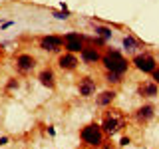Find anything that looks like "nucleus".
I'll use <instances>...</instances> for the list:
<instances>
[{"label": "nucleus", "mask_w": 159, "mask_h": 149, "mask_svg": "<svg viewBox=\"0 0 159 149\" xmlns=\"http://www.w3.org/2000/svg\"><path fill=\"white\" fill-rule=\"evenodd\" d=\"M102 62L103 66H106L107 72H116V74H123L127 70V60L121 56L119 52H116V50H109V52H106L102 56Z\"/></svg>", "instance_id": "nucleus-1"}, {"label": "nucleus", "mask_w": 159, "mask_h": 149, "mask_svg": "<svg viewBox=\"0 0 159 149\" xmlns=\"http://www.w3.org/2000/svg\"><path fill=\"white\" fill-rule=\"evenodd\" d=\"M34 66H36V60L28 54H22V56L16 58V68L20 72H30V70H34Z\"/></svg>", "instance_id": "nucleus-8"}, {"label": "nucleus", "mask_w": 159, "mask_h": 149, "mask_svg": "<svg viewBox=\"0 0 159 149\" xmlns=\"http://www.w3.org/2000/svg\"><path fill=\"white\" fill-rule=\"evenodd\" d=\"M133 66L143 74H151L153 70L157 68V64H155V58L153 56H149V54H139V56L133 58Z\"/></svg>", "instance_id": "nucleus-4"}, {"label": "nucleus", "mask_w": 159, "mask_h": 149, "mask_svg": "<svg viewBox=\"0 0 159 149\" xmlns=\"http://www.w3.org/2000/svg\"><path fill=\"white\" fill-rule=\"evenodd\" d=\"M54 16L60 18V20H66L68 18V10H64V12H54Z\"/></svg>", "instance_id": "nucleus-18"}, {"label": "nucleus", "mask_w": 159, "mask_h": 149, "mask_svg": "<svg viewBox=\"0 0 159 149\" xmlns=\"http://www.w3.org/2000/svg\"><path fill=\"white\" fill-rule=\"evenodd\" d=\"M58 64H60V68L62 70H76L78 68V58L74 56V54H62L58 60Z\"/></svg>", "instance_id": "nucleus-9"}, {"label": "nucleus", "mask_w": 159, "mask_h": 149, "mask_svg": "<svg viewBox=\"0 0 159 149\" xmlns=\"http://www.w3.org/2000/svg\"><path fill=\"white\" fill-rule=\"evenodd\" d=\"M106 79H107L109 84H119V82H121V74H116V72H107Z\"/></svg>", "instance_id": "nucleus-16"}, {"label": "nucleus", "mask_w": 159, "mask_h": 149, "mask_svg": "<svg viewBox=\"0 0 159 149\" xmlns=\"http://www.w3.org/2000/svg\"><path fill=\"white\" fill-rule=\"evenodd\" d=\"M82 141L88 147H99L103 145V129L98 123H89L82 129Z\"/></svg>", "instance_id": "nucleus-2"}, {"label": "nucleus", "mask_w": 159, "mask_h": 149, "mask_svg": "<svg viewBox=\"0 0 159 149\" xmlns=\"http://www.w3.org/2000/svg\"><path fill=\"white\" fill-rule=\"evenodd\" d=\"M153 115H155V109H153V106H143V107H139L137 113H135V117L139 119V121H149Z\"/></svg>", "instance_id": "nucleus-12"}, {"label": "nucleus", "mask_w": 159, "mask_h": 149, "mask_svg": "<svg viewBox=\"0 0 159 149\" xmlns=\"http://www.w3.org/2000/svg\"><path fill=\"white\" fill-rule=\"evenodd\" d=\"M12 88H18V82H16V79H12V82L8 84V89H12Z\"/></svg>", "instance_id": "nucleus-20"}, {"label": "nucleus", "mask_w": 159, "mask_h": 149, "mask_svg": "<svg viewBox=\"0 0 159 149\" xmlns=\"http://www.w3.org/2000/svg\"><path fill=\"white\" fill-rule=\"evenodd\" d=\"M64 46L70 54H76V52H82L84 50V38L76 32H70L64 36Z\"/></svg>", "instance_id": "nucleus-5"}, {"label": "nucleus", "mask_w": 159, "mask_h": 149, "mask_svg": "<svg viewBox=\"0 0 159 149\" xmlns=\"http://www.w3.org/2000/svg\"><path fill=\"white\" fill-rule=\"evenodd\" d=\"M106 149H113V147H111V145H106Z\"/></svg>", "instance_id": "nucleus-23"}, {"label": "nucleus", "mask_w": 159, "mask_h": 149, "mask_svg": "<svg viewBox=\"0 0 159 149\" xmlns=\"http://www.w3.org/2000/svg\"><path fill=\"white\" fill-rule=\"evenodd\" d=\"M129 141H131V139H129V137H123V139H121V143H119V145H127Z\"/></svg>", "instance_id": "nucleus-21"}, {"label": "nucleus", "mask_w": 159, "mask_h": 149, "mask_svg": "<svg viewBox=\"0 0 159 149\" xmlns=\"http://www.w3.org/2000/svg\"><path fill=\"white\" fill-rule=\"evenodd\" d=\"M139 93L141 96H147V97H153L157 96V84L155 82H145L139 86Z\"/></svg>", "instance_id": "nucleus-13"}, {"label": "nucleus", "mask_w": 159, "mask_h": 149, "mask_svg": "<svg viewBox=\"0 0 159 149\" xmlns=\"http://www.w3.org/2000/svg\"><path fill=\"white\" fill-rule=\"evenodd\" d=\"M64 46V38L60 36H44L40 40V48L46 50V52H58Z\"/></svg>", "instance_id": "nucleus-6"}, {"label": "nucleus", "mask_w": 159, "mask_h": 149, "mask_svg": "<svg viewBox=\"0 0 159 149\" xmlns=\"http://www.w3.org/2000/svg\"><path fill=\"white\" fill-rule=\"evenodd\" d=\"M6 143H8V139H6V137H2V139H0V145H6Z\"/></svg>", "instance_id": "nucleus-22"}, {"label": "nucleus", "mask_w": 159, "mask_h": 149, "mask_svg": "<svg viewBox=\"0 0 159 149\" xmlns=\"http://www.w3.org/2000/svg\"><path fill=\"white\" fill-rule=\"evenodd\" d=\"M96 32H98L102 38H109V36H111V30H109V28H102V26H98V28H96Z\"/></svg>", "instance_id": "nucleus-17"}, {"label": "nucleus", "mask_w": 159, "mask_h": 149, "mask_svg": "<svg viewBox=\"0 0 159 149\" xmlns=\"http://www.w3.org/2000/svg\"><path fill=\"white\" fill-rule=\"evenodd\" d=\"M116 99V92L113 89H106V92H102L98 96V106L99 107H106V106H109V103Z\"/></svg>", "instance_id": "nucleus-11"}, {"label": "nucleus", "mask_w": 159, "mask_h": 149, "mask_svg": "<svg viewBox=\"0 0 159 149\" xmlns=\"http://www.w3.org/2000/svg\"><path fill=\"white\" fill-rule=\"evenodd\" d=\"M123 46H125L127 52H133V50L139 48V42H137L133 36H125V38H123Z\"/></svg>", "instance_id": "nucleus-15"}, {"label": "nucleus", "mask_w": 159, "mask_h": 149, "mask_svg": "<svg viewBox=\"0 0 159 149\" xmlns=\"http://www.w3.org/2000/svg\"><path fill=\"white\" fill-rule=\"evenodd\" d=\"M123 125H125V117H123L117 109H111V111H107L106 117H103L102 129H103V133H107V135H113V133H117Z\"/></svg>", "instance_id": "nucleus-3"}, {"label": "nucleus", "mask_w": 159, "mask_h": 149, "mask_svg": "<svg viewBox=\"0 0 159 149\" xmlns=\"http://www.w3.org/2000/svg\"><path fill=\"white\" fill-rule=\"evenodd\" d=\"M78 92H80V96L82 97H89V96H93L96 93V79H92V78H82L80 79V84H78Z\"/></svg>", "instance_id": "nucleus-7"}, {"label": "nucleus", "mask_w": 159, "mask_h": 149, "mask_svg": "<svg viewBox=\"0 0 159 149\" xmlns=\"http://www.w3.org/2000/svg\"><path fill=\"white\" fill-rule=\"evenodd\" d=\"M80 54H82V60L86 64H96V62L102 60V56H99V52H98L96 48H84Z\"/></svg>", "instance_id": "nucleus-10"}, {"label": "nucleus", "mask_w": 159, "mask_h": 149, "mask_svg": "<svg viewBox=\"0 0 159 149\" xmlns=\"http://www.w3.org/2000/svg\"><path fill=\"white\" fill-rule=\"evenodd\" d=\"M40 84H42V86H46V88H54L56 86V79H54V72L52 70H44L42 74H40Z\"/></svg>", "instance_id": "nucleus-14"}, {"label": "nucleus", "mask_w": 159, "mask_h": 149, "mask_svg": "<svg viewBox=\"0 0 159 149\" xmlns=\"http://www.w3.org/2000/svg\"><path fill=\"white\" fill-rule=\"evenodd\" d=\"M151 74H153V82H155V84H157V86H159V70L155 68V70H153V72H151Z\"/></svg>", "instance_id": "nucleus-19"}]
</instances>
